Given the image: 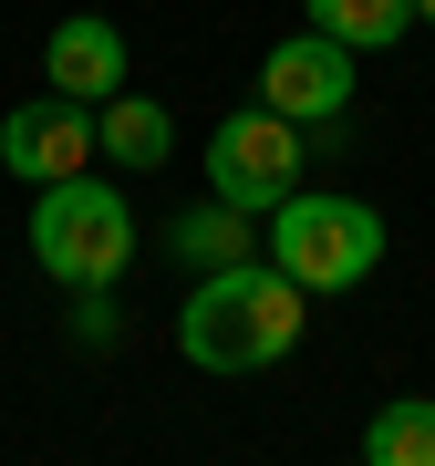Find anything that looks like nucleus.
<instances>
[{
  "label": "nucleus",
  "instance_id": "10",
  "mask_svg": "<svg viewBox=\"0 0 435 466\" xmlns=\"http://www.w3.org/2000/svg\"><path fill=\"white\" fill-rule=\"evenodd\" d=\"M363 466H435V394H394L363 425Z\"/></svg>",
  "mask_w": 435,
  "mask_h": 466
},
{
  "label": "nucleus",
  "instance_id": "8",
  "mask_svg": "<svg viewBox=\"0 0 435 466\" xmlns=\"http://www.w3.org/2000/svg\"><path fill=\"white\" fill-rule=\"evenodd\" d=\"M94 146L115 156V167H167L177 156V125H167V104H146V94H115V104H94Z\"/></svg>",
  "mask_w": 435,
  "mask_h": 466
},
{
  "label": "nucleus",
  "instance_id": "9",
  "mask_svg": "<svg viewBox=\"0 0 435 466\" xmlns=\"http://www.w3.org/2000/svg\"><path fill=\"white\" fill-rule=\"evenodd\" d=\"M311 32H332L342 52H394L415 32V0H311Z\"/></svg>",
  "mask_w": 435,
  "mask_h": 466
},
{
  "label": "nucleus",
  "instance_id": "2",
  "mask_svg": "<svg viewBox=\"0 0 435 466\" xmlns=\"http://www.w3.org/2000/svg\"><path fill=\"white\" fill-rule=\"evenodd\" d=\"M269 269H290L311 300L363 290L373 269H384V218H373L363 198H321V187H290V198L269 208Z\"/></svg>",
  "mask_w": 435,
  "mask_h": 466
},
{
  "label": "nucleus",
  "instance_id": "7",
  "mask_svg": "<svg viewBox=\"0 0 435 466\" xmlns=\"http://www.w3.org/2000/svg\"><path fill=\"white\" fill-rule=\"evenodd\" d=\"M42 73H52V94H73V104H115L135 84V63H125V32L104 11H73V21H52V42H42Z\"/></svg>",
  "mask_w": 435,
  "mask_h": 466
},
{
  "label": "nucleus",
  "instance_id": "12",
  "mask_svg": "<svg viewBox=\"0 0 435 466\" xmlns=\"http://www.w3.org/2000/svg\"><path fill=\"white\" fill-rule=\"evenodd\" d=\"M73 332H84V342H115V311H104V290H84V311H73Z\"/></svg>",
  "mask_w": 435,
  "mask_h": 466
},
{
  "label": "nucleus",
  "instance_id": "5",
  "mask_svg": "<svg viewBox=\"0 0 435 466\" xmlns=\"http://www.w3.org/2000/svg\"><path fill=\"white\" fill-rule=\"evenodd\" d=\"M259 104L269 115H290V125H332L342 104H352V52L332 32H290V42H269V63H259Z\"/></svg>",
  "mask_w": 435,
  "mask_h": 466
},
{
  "label": "nucleus",
  "instance_id": "6",
  "mask_svg": "<svg viewBox=\"0 0 435 466\" xmlns=\"http://www.w3.org/2000/svg\"><path fill=\"white\" fill-rule=\"evenodd\" d=\"M84 156H94V104H73V94H52V104H11V125H0V167H11L21 187H63V177H84Z\"/></svg>",
  "mask_w": 435,
  "mask_h": 466
},
{
  "label": "nucleus",
  "instance_id": "3",
  "mask_svg": "<svg viewBox=\"0 0 435 466\" xmlns=\"http://www.w3.org/2000/svg\"><path fill=\"white\" fill-rule=\"evenodd\" d=\"M32 259L52 269L63 290H104L135 269V208L94 177H63L32 198Z\"/></svg>",
  "mask_w": 435,
  "mask_h": 466
},
{
  "label": "nucleus",
  "instance_id": "1",
  "mask_svg": "<svg viewBox=\"0 0 435 466\" xmlns=\"http://www.w3.org/2000/svg\"><path fill=\"white\" fill-rule=\"evenodd\" d=\"M301 311H311V290L290 269H259V259L207 269L177 311V352L197 373H269L280 352H301Z\"/></svg>",
  "mask_w": 435,
  "mask_h": 466
},
{
  "label": "nucleus",
  "instance_id": "13",
  "mask_svg": "<svg viewBox=\"0 0 435 466\" xmlns=\"http://www.w3.org/2000/svg\"><path fill=\"white\" fill-rule=\"evenodd\" d=\"M415 21H435V0H415Z\"/></svg>",
  "mask_w": 435,
  "mask_h": 466
},
{
  "label": "nucleus",
  "instance_id": "11",
  "mask_svg": "<svg viewBox=\"0 0 435 466\" xmlns=\"http://www.w3.org/2000/svg\"><path fill=\"white\" fill-rule=\"evenodd\" d=\"M177 259H197V269H249V208H228V198L187 208V218H177Z\"/></svg>",
  "mask_w": 435,
  "mask_h": 466
},
{
  "label": "nucleus",
  "instance_id": "4",
  "mask_svg": "<svg viewBox=\"0 0 435 466\" xmlns=\"http://www.w3.org/2000/svg\"><path fill=\"white\" fill-rule=\"evenodd\" d=\"M290 187H301V125L269 115V104H238V115L207 135V198H228V208L269 218Z\"/></svg>",
  "mask_w": 435,
  "mask_h": 466
}]
</instances>
